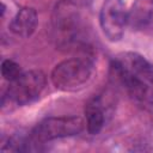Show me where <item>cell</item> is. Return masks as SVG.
<instances>
[{
    "label": "cell",
    "instance_id": "8992f818",
    "mask_svg": "<svg viewBox=\"0 0 153 153\" xmlns=\"http://www.w3.org/2000/svg\"><path fill=\"white\" fill-rule=\"evenodd\" d=\"M115 60L133 75L153 86V63L145 56L135 51H124L116 55Z\"/></svg>",
    "mask_w": 153,
    "mask_h": 153
},
{
    "label": "cell",
    "instance_id": "52a82bcc",
    "mask_svg": "<svg viewBox=\"0 0 153 153\" xmlns=\"http://www.w3.org/2000/svg\"><path fill=\"white\" fill-rule=\"evenodd\" d=\"M84 114H85V127L87 133L91 135L99 134L104 128L106 120L105 106L102 98L99 96L91 97L85 104Z\"/></svg>",
    "mask_w": 153,
    "mask_h": 153
},
{
    "label": "cell",
    "instance_id": "6da1fadb",
    "mask_svg": "<svg viewBox=\"0 0 153 153\" xmlns=\"http://www.w3.org/2000/svg\"><path fill=\"white\" fill-rule=\"evenodd\" d=\"M93 73L88 56H75L59 62L50 73V80L60 91H74L85 85Z\"/></svg>",
    "mask_w": 153,
    "mask_h": 153
},
{
    "label": "cell",
    "instance_id": "7a4b0ae2",
    "mask_svg": "<svg viewBox=\"0 0 153 153\" xmlns=\"http://www.w3.org/2000/svg\"><path fill=\"white\" fill-rule=\"evenodd\" d=\"M84 128L85 121L79 116H57L42 120L29 134L37 146H42L53 140L78 135Z\"/></svg>",
    "mask_w": 153,
    "mask_h": 153
},
{
    "label": "cell",
    "instance_id": "3957f363",
    "mask_svg": "<svg viewBox=\"0 0 153 153\" xmlns=\"http://www.w3.org/2000/svg\"><path fill=\"white\" fill-rule=\"evenodd\" d=\"M45 86L47 76L42 71H23L18 78L8 82L6 96L17 105H27L39 98Z\"/></svg>",
    "mask_w": 153,
    "mask_h": 153
},
{
    "label": "cell",
    "instance_id": "30bf717a",
    "mask_svg": "<svg viewBox=\"0 0 153 153\" xmlns=\"http://www.w3.org/2000/svg\"><path fill=\"white\" fill-rule=\"evenodd\" d=\"M22 72L23 71H22L20 66L11 59H5L1 63V74L4 76V79L7 80L8 82H11L16 78H18L22 74Z\"/></svg>",
    "mask_w": 153,
    "mask_h": 153
},
{
    "label": "cell",
    "instance_id": "ba28073f",
    "mask_svg": "<svg viewBox=\"0 0 153 153\" xmlns=\"http://www.w3.org/2000/svg\"><path fill=\"white\" fill-rule=\"evenodd\" d=\"M38 24V16L35 8L23 7L10 22V30L23 38H29L36 31Z\"/></svg>",
    "mask_w": 153,
    "mask_h": 153
},
{
    "label": "cell",
    "instance_id": "277c9868",
    "mask_svg": "<svg viewBox=\"0 0 153 153\" xmlns=\"http://www.w3.org/2000/svg\"><path fill=\"white\" fill-rule=\"evenodd\" d=\"M80 10L75 0H61L53 14V29L56 32V38L63 44H69L75 41L80 30Z\"/></svg>",
    "mask_w": 153,
    "mask_h": 153
},
{
    "label": "cell",
    "instance_id": "9c48e42d",
    "mask_svg": "<svg viewBox=\"0 0 153 153\" xmlns=\"http://www.w3.org/2000/svg\"><path fill=\"white\" fill-rule=\"evenodd\" d=\"M153 18V0H135L128 11V25L133 30L145 29Z\"/></svg>",
    "mask_w": 153,
    "mask_h": 153
},
{
    "label": "cell",
    "instance_id": "5b68a950",
    "mask_svg": "<svg viewBox=\"0 0 153 153\" xmlns=\"http://www.w3.org/2000/svg\"><path fill=\"white\" fill-rule=\"evenodd\" d=\"M99 25L110 42L120 41L128 25V11L124 1L104 0L99 11Z\"/></svg>",
    "mask_w": 153,
    "mask_h": 153
}]
</instances>
